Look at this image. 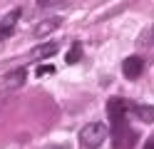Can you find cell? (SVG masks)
<instances>
[{
  "label": "cell",
  "mask_w": 154,
  "mask_h": 149,
  "mask_svg": "<svg viewBox=\"0 0 154 149\" xmlns=\"http://www.w3.org/2000/svg\"><path fill=\"white\" fill-rule=\"evenodd\" d=\"M13 30H15V27H8V25H3V23H0V40L10 37V35H13Z\"/></svg>",
  "instance_id": "8fae6325"
},
{
  "label": "cell",
  "mask_w": 154,
  "mask_h": 149,
  "mask_svg": "<svg viewBox=\"0 0 154 149\" xmlns=\"http://www.w3.org/2000/svg\"><path fill=\"white\" fill-rule=\"evenodd\" d=\"M55 52H57V45L55 42H45V45H40L35 50V60H45V57H50Z\"/></svg>",
  "instance_id": "ba28073f"
},
{
  "label": "cell",
  "mask_w": 154,
  "mask_h": 149,
  "mask_svg": "<svg viewBox=\"0 0 154 149\" xmlns=\"http://www.w3.org/2000/svg\"><path fill=\"white\" fill-rule=\"evenodd\" d=\"M47 72H55V67L52 65H42L40 67V75H47Z\"/></svg>",
  "instance_id": "7c38bea8"
},
{
  "label": "cell",
  "mask_w": 154,
  "mask_h": 149,
  "mask_svg": "<svg viewBox=\"0 0 154 149\" xmlns=\"http://www.w3.org/2000/svg\"><path fill=\"white\" fill-rule=\"evenodd\" d=\"M112 139H114V149H134L137 132L129 127L127 119H114L112 122Z\"/></svg>",
  "instance_id": "6da1fadb"
},
{
  "label": "cell",
  "mask_w": 154,
  "mask_h": 149,
  "mask_svg": "<svg viewBox=\"0 0 154 149\" xmlns=\"http://www.w3.org/2000/svg\"><path fill=\"white\" fill-rule=\"evenodd\" d=\"M144 149H154V142H147V147H144Z\"/></svg>",
  "instance_id": "5bb4252c"
},
{
  "label": "cell",
  "mask_w": 154,
  "mask_h": 149,
  "mask_svg": "<svg viewBox=\"0 0 154 149\" xmlns=\"http://www.w3.org/2000/svg\"><path fill=\"white\" fill-rule=\"evenodd\" d=\"M104 139H107V124H102V122H90V124H85L80 129V142L87 149L102 147Z\"/></svg>",
  "instance_id": "7a4b0ae2"
},
{
  "label": "cell",
  "mask_w": 154,
  "mask_h": 149,
  "mask_svg": "<svg viewBox=\"0 0 154 149\" xmlns=\"http://www.w3.org/2000/svg\"><path fill=\"white\" fill-rule=\"evenodd\" d=\"M47 149H70L67 144H55V147H47Z\"/></svg>",
  "instance_id": "4fadbf2b"
},
{
  "label": "cell",
  "mask_w": 154,
  "mask_h": 149,
  "mask_svg": "<svg viewBox=\"0 0 154 149\" xmlns=\"http://www.w3.org/2000/svg\"><path fill=\"white\" fill-rule=\"evenodd\" d=\"M122 72H124V77H127V79H137V77L144 72V60L137 57V55L127 57V60L122 62Z\"/></svg>",
  "instance_id": "277c9868"
},
{
  "label": "cell",
  "mask_w": 154,
  "mask_h": 149,
  "mask_svg": "<svg viewBox=\"0 0 154 149\" xmlns=\"http://www.w3.org/2000/svg\"><path fill=\"white\" fill-rule=\"evenodd\" d=\"M60 25H62V17H57V15L55 17H47V20H40V23L32 27V35L35 37H47L50 33H55Z\"/></svg>",
  "instance_id": "5b68a950"
},
{
  "label": "cell",
  "mask_w": 154,
  "mask_h": 149,
  "mask_svg": "<svg viewBox=\"0 0 154 149\" xmlns=\"http://www.w3.org/2000/svg\"><path fill=\"white\" fill-rule=\"evenodd\" d=\"M80 57H82V47H80V45H72V50H70L67 57H65V62H67V65H75Z\"/></svg>",
  "instance_id": "9c48e42d"
},
{
  "label": "cell",
  "mask_w": 154,
  "mask_h": 149,
  "mask_svg": "<svg viewBox=\"0 0 154 149\" xmlns=\"http://www.w3.org/2000/svg\"><path fill=\"white\" fill-rule=\"evenodd\" d=\"M132 112L144 124H154V107L152 104H137V107H132Z\"/></svg>",
  "instance_id": "52a82bcc"
},
{
  "label": "cell",
  "mask_w": 154,
  "mask_h": 149,
  "mask_svg": "<svg viewBox=\"0 0 154 149\" xmlns=\"http://www.w3.org/2000/svg\"><path fill=\"white\" fill-rule=\"evenodd\" d=\"M17 17H20V8H15V10H10L5 17H3V25H8V27H15V23H17Z\"/></svg>",
  "instance_id": "30bf717a"
},
{
  "label": "cell",
  "mask_w": 154,
  "mask_h": 149,
  "mask_svg": "<svg viewBox=\"0 0 154 149\" xmlns=\"http://www.w3.org/2000/svg\"><path fill=\"white\" fill-rule=\"evenodd\" d=\"M129 109H132V104L127 102V99H122V97H112L107 102V112H109L112 122H114V119H127Z\"/></svg>",
  "instance_id": "3957f363"
},
{
  "label": "cell",
  "mask_w": 154,
  "mask_h": 149,
  "mask_svg": "<svg viewBox=\"0 0 154 149\" xmlns=\"http://www.w3.org/2000/svg\"><path fill=\"white\" fill-rule=\"evenodd\" d=\"M152 33H154V27H152Z\"/></svg>",
  "instance_id": "9a60e30c"
},
{
  "label": "cell",
  "mask_w": 154,
  "mask_h": 149,
  "mask_svg": "<svg viewBox=\"0 0 154 149\" xmlns=\"http://www.w3.org/2000/svg\"><path fill=\"white\" fill-rule=\"evenodd\" d=\"M25 79H27V72L20 67V70H13V72H8L3 77V89H20L25 85Z\"/></svg>",
  "instance_id": "8992f818"
}]
</instances>
